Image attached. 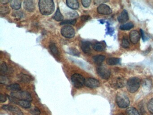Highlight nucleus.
<instances>
[{
    "mask_svg": "<svg viewBox=\"0 0 153 115\" xmlns=\"http://www.w3.org/2000/svg\"><path fill=\"white\" fill-rule=\"evenodd\" d=\"M29 112L33 115H40V111L38 107H34L30 110Z\"/></svg>",
    "mask_w": 153,
    "mask_h": 115,
    "instance_id": "473e14b6",
    "label": "nucleus"
},
{
    "mask_svg": "<svg viewBox=\"0 0 153 115\" xmlns=\"http://www.w3.org/2000/svg\"><path fill=\"white\" fill-rule=\"evenodd\" d=\"M140 31H141V36H142V38L143 40L144 41V40H145V36H144V33L142 29H140Z\"/></svg>",
    "mask_w": 153,
    "mask_h": 115,
    "instance_id": "79ce46f5",
    "label": "nucleus"
},
{
    "mask_svg": "<svg viewBox=\"0 0 153 115\" xmlns=\"http://www.w3.org/2000/svg\"><path fill=\"white\" fill-rule=\"evenodd\" d=\"M23 7L28 12H33L35 9L34 2L31 0H26L23 2Z\"/></svg>",
    "mask_w": 153,
    "mask_h": 115,
    "instance_id": "ddd939ff",
    "label": "nucleus"
},
{
    "mask_svg": "<svg viewBox=\"0 0 153 115\" xmlns=\"http://www.w3.org/2000/svg\"><path fill=\"white\" fill-rule=\"evenodd\" d=\"M97 11L100 14L109 15L112 13V10L109 6L106 4L100 5L97 8Z\"/></svg>",
    "mask_w": 153,
    "mask_h": 115,
    "instance_id": "9b49d317",
    "label": "nucleus"
},
{
    "mask_svg": "<svg viewBox=\"0 0 153 115\" xmlns=\"http://www.w3.org/2000/svg\"><path fill=\"white\" fill-rule=\"evenodd\" d=\"M141 83V80L139 78L137 77L130 78L127 82V89L130 93H135L140 87Z\"/></svg>",
    "mask_w": 153,
    "mask_h": 115,
    "instance_id": "f03ea898",
    "label": "nucleus"
},
{
    "mask_svg": "<svg viewBox=\"0 0 153 115\" xmlns=\"http://www.w3.org/2000/svg\"><path fill=\"white\" fill-rule=\"evenodd\" d=\"M147 108L149 112L153 114V98L149 100L147 104Z\"/></svg>",
    "mask_w": 153,
    "mask_h": 115,
    "instance_id": "7c9ffc66",
    "label": "nucleus"
},
{
    "mask_svg": "<svg viewBox=\"0 0 153 115\" xmlns=\"http://www.w3.org/2000/svg\"><path fill=\"white\" fill-rule=\"evenodd\" d=\"M120 59L117 58H109L106 60V63L110 66H114L120 63Z\"/></svg>",
    "mask_w": 153,
    "mask_h": 115,
    "instance_id": "4be33fe9",
    "label": "nucleus"
},
{
    "mask_svg": "<svg viewBox=\"0 0 153 115\" xmlns=\"http://www.w3.org/2000/svg\"><path fill=\"white\" fill-rule=\"evenodd\" d=\"M122 47L123 48H128L130 47V43H129V40H128V38L127 35H124L122 39L121 42Z\"/></svg>",
    "mask_w": 153,
    "mask_h": 115,
    "instance_id": "393cba45",
    "label": "nucleus"
},
{
    "mask_svg": "<svg viewBox=\"0 0 153 115\" xmlns=\"http://www.w3.org/2000/svg\"><path fill=\"white\" fill-rule=\"evenodd\" d=\"M70 51L72 52V54L75 55H79V52H78L76 49H75V48H72Z\"/></svg>",
    "mask_w": 153,
    "mask_h": 115,
    "instance_id": "58836bf2",
    "label": "nucleus"
},
{
    "mask_svg": "<svg viewBox=\"0 0 153 115\" xmlns=\"http://www.w3.org/2000/svg\"><path fill=\"white\" fill-rule=\"evenodd\" d=\"M0 83L2 84H8L9 83V79L6 76L1 75L0 76Z\"/></svg>",
    "mask_w": 153,
    "mask_h": 115,
    "instance_id": "2f4dec72",
    "label": "nucleus"
},
{
    "mask_svg": "<svg viewBox=\"0 0 153 115\" xmlns=\"http://www.w3.org/2000/svg\"><path fill=\"white\" fill-rule=\"evenodd\" d=\"M0 12L1 14H6L10 12V9H9L8 7L6 6H1V9H0Z\"/></svg>",
    "mask_w": 153,
    "mask_h": 115,
    "instance_id": "72a5a7b5",
    "label": "nucleus"
},
{
    "mask_svg": "<svg viewBox=\"0 0 153 115\" xmlns=\"http://www.w3.org/2000/svg\"><path fill=\"white\" fill-rule=\"evenodd\" d=\"M127 82L124 78L117 77L112 79L110 82L111 87L115 88H122L126 85Z\"/></svg>",
    "mask_w": 153,
    "mask_h": 115,
    "instance_id": "423d86ee",
    "label": "nucleus"
},
{
    "mask_svg": "<svg viewBox=\"0 0 153 115\" xmlns=\"http://www.w3.org/2000/svg\"><path fill=\"white\" fill-rule=\"evenodd\" d=\"M61 34L63 37L67 38H72L75 36L74 29L72 26L67 25L62 28L61 30Z\"/></svg>",
    "mask_w": 153,
    "mask_h": 115,
    "instance_id": "6e6552de",
    "label": "nucleus"
},
{
    "mask_svg": "<svg viewBox=\"0 0 153 115\" xmlns=\"http://www.w3.org/2000/svg\"><path fill=\"white\" fill-rule=\"evenodd\" d=\"M85 85L89 88H96L99 87L100 83L96 79L89 78L85 80Z\"/></svg>",
    "mask_w": 153,
    "mask_h": 115,
    "instance_id": "9d476101",
    "label": "nucleus"
},
{
    "mask_svg": "<svg viewBox=\"0 0 153 115\" xmlns=\"http://www.w3.org/2000/svg\"><path fill=\"white\" fill-rule=\"evenodd\" d=\"M76 22V19H71L69 20H66L62 21L60 23V25H66V24H70V25H75V23Z\"/></svg>",
    "mask_w": 153,
    "mask_h": 115,
    "instance_id": "c756f323",
    "label": "nucleus"
},
{
    "mask_svg": "<svg viewBox=\"0 0 153 115\" xmlns=\"http://www.w3.org/2000/svg\"><path fill=\"white\" fill-rule=\"evenodd\" d=\"M71 80L73 85L76 88H81L85 85V78L80 74L77 73L73 74L71 77Z\"/></svg>",
    "mask_w": 153,
    "mask_h": 115,
    "instance_id": "20e7f679",
    "label": "nucleus"
},
{
    "mask_svg": "<svg viewBox=\"0 0 153 115\" xmlns=\"http://www.w3.org/2000/svg\"><path fill=\"white\" fill-rule=\"evenodd\" d=\"M13 16L17 18H21L23 16V13L22 12L18 11L15 12L13 13Z\"/></svg>",
    "mask_w": 153,
    "mask_h": 115,
    "instance_id": "f704fd0d",
    "label": "nucleus"
},
{
    "mask_svg": "<svg viewBox=\"0 0 153 115\" xmlns=\"http://www.w3.org/2000/svg\"><path fill=\"white\" fill-rule=\"evenodd\" d=\"M93 48L96 51L101 52L104 51L106 49V45L104 43L102 42H98L95 43L93 46Z\"/></svg>",
    "mask_w": 153,
    "mask_h": 115,
    "instance_id": "aec40b11",
    "label": "nucleus"
},
{
    "mask_svg": "<svg viewBox=\"0 0 153 115\" xmlns=\"http://www.w3.org/2000/svg\"><path fill=\"white\" fill-rule=\"evenodd\" d=\"M11 95L13 98L16 99H17L28 101L29 102H31L33 100L31 94L27 91L20 90L16 92H12Z\"/></svg>",
    "mask_w": 153,
    "mask_h": 115,
    "instance_id": "39448f33",
    "label": "nucleus"
},
{
    "mask_svg": "<svg viewBox=\"0 0 153 115\" xmlns=\"http://www.w3.org/2000/svg\"><path fill=\"white\" fill-rule=\"evenodd\" d=\"M106 59V57L103 55H96L93 57V61L97 65H101Z\"/></svg>",
    "mask_w": 153,
    "mask_h": 115,
    "instance_id": "a211bd4d",
    "label": "nucleus"
},
{
    "mask_svg": "<svg viewBox=\"0 0 153 115\" xmlns=\"http://www.w3.org/2000/svg\"><path fill=\"white\" fill-rule=\"evenodd\" d=\"M8 71V67L7 66L6 63L5 62H2L1 64V67H0V72L1 75L4 76L5 74H6Z\"/></svg>",
    "mask_w": 153,
    "mask_h": 115,
    "instance_id": "c85d7f7f",
    "label": "nucleus"
},
{
    "mask_svg": "<svg viewBox=\"0 0 153 115\" xmlns=\"http://www.w3.org/2000/svg\"><path fill=\"white\" fill-rule=\"evenodd\" d=\"M16 104H18L19 106L23 107L24 109H29L31 106V103L28 101L18 100L16 101Z\"/></svg>",
    "mask_w": 153,
    "mask_h": 115,
    "instance_id": "b1692460",
    "label": "nucleus"
},
{
    "mask_svg": "<svg viewBox=\"0 0 153 115\" xmlns=\"http://www.w3.org/2000/svg\"><path fill=\"white\" fill-rule=\"evenodd\" d=\"M1 108L4 110L12 112L13 114H16V115H23L22 111L16 106L12 105H5L2 106Z\"/></svg>",
    "mask_w": 153,
    "mask_h": 115,
    "instance_id": "1a4fd4ad",
    "label": "nucleus"
},
{
    "mask_svg": "<svg viewBox=\"0 0 153 115\" xmlns=\"http://www.w3.org/2000/svg\"><path fill=\"white\" fill-rule=\"evenodd\" d=\"M22 1L20 0H13L10 1L11 7L14 10H19L21 8Z\"/></svg>",
    "mask_w": 153,
    "mask_h": 115,
    "instance_id": "412c9836",
    "label": "nucleus"
},
{
    "mask_svg": "<svg viewBox=\"0 0 153 115\" xmlns=\"http://www.w3.org/2000/svg\"><path fill=\"white\" fill-rule=\"evenodd\" d=\"M91 46L92 44L89 41H83L81 44V48L82 51L86 54L90 53L91 51Z\"/></svg>",
    "mask_w": 153,
    "mask_h": 115,
    "instance_id": "4468645a",
    "label": "nucleus"
},
{
    "mask_svg": "<svg viewBox=\"0 0 153 115\" xmlns=\"http://www.w3.org/2000/svg\"><path fill=\"white\" fill-rule=\"evenodd\" d=\"M49 48H50V52L57 59L60 58L59 52L55 43L51 42L49 45Z\"/></svg>",
    "mask_w": 153,
    "mask_h": 115,
    "instance_id": "2eb2a0df",
    "label": "nucleus"
},
{
    "mask_svg": "<svg viewBox=\"0 0 153 115\" xmlns=\"http://www.w3.org/2000/svg\"><path fill=\"white\" fill-rule=\"evenodd\" d=\"M134 27V25L132 23H128L123 24L120 27V29L122 30H129Z\"/></svg>",
    "mask_w": 153,
    "mask_h": 115,
    "instance_id": "cd10ccee",
    "label": "nucleus"
},
{
    "mask_svg": "<svg viewBox=\"0 0 153 115\" xmlns=\"http://www.w3.org/2000/svg\"><path fill=\"white\" fill-rule=\"evenodd\" d=\"M39 7L40 13L45 16L52 14L55 10V3L52 0H40Z\"/></svg>",
    "mask_w": 153,
    "mask_h": 115,
    "instance_id": "f257e3e1",
    "label": "nucleus"
},
{
    "mask_svg": "<svg viewBox=\"0 0 153 115\" xmlns=\"http://www.w3.org/2000/svg\"><path fill=\"white\" fill-rule=\"evenodd\" d=\"M140 34L137 30H133L131 31L129 33V38L130 41L133 44H137L140 40Z\"/></svg>",
    "mask_w": 153,
    "mask_h": 115,
    "instance_id": "f8f14e48",
    "label": "nucleus"
},
{
    "mask_svg": "<svg viewBox=\"0 0 153 115\" xmlns=\"http://www.w3.org/2000/svg\"><path fill=\"white\" fill-rule=\"evenodd\" d=\"M129 19L128 13L126 10H123L118 17V20L120 23H125Z\"/></svg>",
    "mask_w": 153,
    "mask_h": 115,
    "instance_id": "dca6fc26",
    "label": "nucleus"
},
{
    "mask_svg": "<svg viewBox=\"0 0 153 115\" xmlns=\"http://www.w3.org/2000/svg\"><path fill=\"white\" fill-rule=\"evenodd\" d=\"M116 103L121 109L127 108L130 104L128 97L125 93H119L116 96Z\"/></svg>",
    "mask_w": 153,
    "mask_h": 115,
    "instance_id": "7ed1b4c3",
    "label": "nucleus"
},
{
    "mask_svg": "<svg viewBox=\"0 0 153 115\" xmlns=\"http://www.w3.org/2000/svg\"><path fill=\"white\" fill-rule=\"evenodd\" d=\"M91 1L90 0H82L81 1L82 4L84 7L87 8L90 6Z\"/></svg>",
    "mask_w": 153,
    "mask_h": 115,
    "instance_id": "c9c22d12",
    "label": "nucleus"
},
{
    "mask_svg": "<svg viewBox=\"0 0 153 115\" xmlns=\"http://www.w3.org/2000/svg\"><path fill=\"white\" fill-rule=\"evenodd\" d=\"M6 100V96L4 95V94H1V96H0V102H1V103H5Z\"/></svg>",
    "mask_w": 153,
    "mask_h": 115,
    "instance_id": "4c0bfd02",
    "label": "nucleus"
},
{
    "mask_svg": "<svg viewBox=\"0 0 153 115\" xmlns=\"http://www.w3.org/2000/svg\"><path fill=\"white\" fill-rule=\"evenodd\" d=\"M66 2L68 6L71 9L76 10L79 7V3L76 0H67Z\"/></svg>",
    "mask_w": 153,
    "mask_h": 115,
    "instance_id": "6ab92c4d",
    "label": "nucleus"
},
{
    "mask_svg": "<svg viewBox=\"0 0 153 115\" xmlns=\"http://www.w3.org/2000/svg\"><path fill=\"white\" fill-rule=\"evenodd\" d=\"M97 72L99 76L103 79H108L110 77V70L105 66H99L97 67Z\"/></svg>",
    "mask_w": 153,
    "mask_h": 115,
    "instance_id": "0eeeda50",
    "label": "nucleus"
},
{
    "mask_svg": "<svg viewBox=\"0 0 153 115\" xmlns=\"http://www.w3.org/2000/svg\"><path fill=\"white\" fill-rule=\"evenodd\" d=\"M7 89L12 92H16V91H20L21 89L20 86L18 84L15 83L7 86Z\"/></svg>",
    "mask_w": 153,
    "mask_h": 115,
    "instance_id": "5701e85b",
    "label": "nucleus"
},
{
    "mask_svg": "<svg viewBox=\"0 0 153 115\" xmlns=\"http://www.w3.org/2000/svg\"><path fill=\"white\" fill-rule=\"evenodd\" d=\"M91 18V17L88 15H84L81 17V20L83 22H86Z\"/></svg>",
    "mask_w": 153,
    "mask_h": 115,
    "instance_id": "e433bc0d",
    "label": "nucleus"
},
{
    "mask_svg": "<svg viewBox=\"0 0 153 115\" xmlns=\"http://www.w3.org/2000/svg\"><path fill=\"white\" fill-rule=\"evenodd\" d=\"M126 113L127 115H140L138 111L133 107L127 108L126 110Z\"/></svg>",
    "mask_w": 153,
    "mask_h": 115,
    "instance_id": "a878e982",
    "label": "nucleus"
},
{
    "mask_svg": "<svg viewBox=\"0 0 153 115\" xmlns=\"http://www.w3.org/2000/svg\"><path fill=\"white\" fill-rule=\"evenodd\" d=\"M18 79L19 81L23 83L30 82L32 81V78L30 76L23 73H20L18 75Z\"/></svg>",
    "mask_w": 153,
    "mask_h": 115,
    "instance_id": "f3484780",
    "label": "nucleus"
},
{
    "mask_svg": "<svg viewBox=\"0 0 153 115\" xmlns=\"http://www.w3.org/2000/svg\"><path fill=\"white\" fill-rule=\"evenodd\" d=\"M107 1H100V0H99V1H94V2L95 4H96V5H98V4H100V5H101V4H103V3H104V2H107Z\"/></svg>",
    "mask_w": 153,
    "mask_h": 115,
    "instance_id": "ea45409f",
    "label": "nucleus"
},
{
    "mask_svg": "<svg viewBox=\"0 0 153 115\" xmlns=\"http://www.w3.org/2000/svg\"><path fill=\"white\" fill-rule=\"evenodd\" d=\"M10 1H9V0H1V1H0V2L2 4H8V3H10Z\"/></svg>",
    "mask_w": 153,
    "mask_h": 115,
    "instance_id": "a19ab883",
    "label": "nucleus"
},
{
    "mask_svg": "<svg viewBox=\"0 0 153 115\" xmlns=\"http://www.w3.org/2000/svg\"><path fill=\"white\" fill-rule=\"evenodd\" d=\"M53 18L57 21H62L63 19V16L61 13L60 11L59 8H57L55 13V16L53 17Z\"/></svg>",
    "mask_w": 153,
    "mask_h": 115,
    "instance_id": "bb28decb",
    "label": "nucleus"
}]
</instances>
